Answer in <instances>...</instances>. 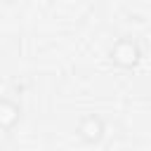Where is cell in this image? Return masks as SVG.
<instances>
[{
    "label": "cell",
    "mask_w": 151,
    "mask_h": 151,
    "mask_svg": "<svg viewBox=\"0 0 151 151\" xmlns=\"http://www.w3.org/2000/svg\"><path fill=\"white\" fill-rule=\"evenodd\" d=\"M139 57H142V50H139L137 40H132V38H118L111 47V59L118 66H125V68L134 66L139 61Z\"/></svg>",
    "instance_id": "obj_1"
},
{
    "label": "cell",
    "mask_w": 151,
    "mask_h": 151,
    "mask_svg": "<svg viewBox=\"0 0 151 151\" xmlns=\"http://www.w3.org/2000/svg\"><path fill=\"white\" fill-rule=\"evenodd\" d=\"M78 134L85 139V142H97L101 134H104V120L94 113H87L80 118L78 123Z\"/></svg>",
    "instance_id": "obj_2"
},
{
    "label": "cell",
    "mask_w": 151,
    "mask_h": 151,
    "mask_svg": "<svg viewBox=\"0 0 151 151\" xmlns=\"http://www.w3.org/2000/svg\"><path fill=\"white\" fill-rule=\"evenodd\" d=\"M19 106L12 99H0V130H12L19 123Z\"/></svg>",
    "instance_id": "obj_3"
}]
</instances>
